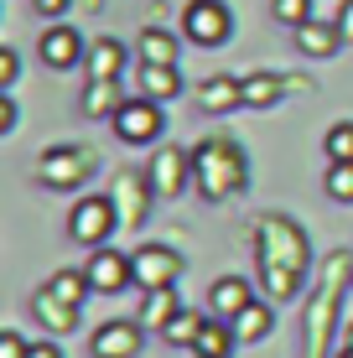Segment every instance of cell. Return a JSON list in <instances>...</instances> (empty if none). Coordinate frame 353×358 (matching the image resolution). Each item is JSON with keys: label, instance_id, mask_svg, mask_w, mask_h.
<instances>
[{"label": "cell", "instance_id": "d4e9b609", "mask_svg": "<svg viewBox=\"0 0 353 358\" xmlns=\"http://www.w3.org/2000/svg\"><path fill=\"white\" fill-rule=\"evenodd\" d=\"M327 197L353 203V162H327Z\"/></svg>", "mask_w": 353, "mask_h": 358}, {"label": "cell", "instance_id": "836d02e7", "mask_svg": "<svg viewBox=\"0 0 353 358\" xmlns=\"http://www.w3.org/2000/svg\"><path fill=\"white\" fill-rule=\"evenodd\" d=\"M27 358H63V353H57L52 343H31V353H27Z\"/></svg>", "mask_w": 353, "mask_h": 358}, {"label": "cell", "instance_id": "9c48e42d", "mask_svg": "<svg viewBox=\"0 0 353 358\" xmlns=\"http://www.w3.org/2000/svg\"><path fill=\"white\" fill-rule=\"evenodd\" d=\"M145 182H151V192L156 197H177L182 192V182H192V156H182V151H156L151 156V171H145Z\"/></svg>", "mask_w": 353, "mask_h": 358}, {"label": "cell", "instance_id": "4fadbf2b", "mask_svg": "<svg viewBox=\"0 0 353 358\" xmlns=\"http://www.w3.org/2000/svg\"><path fill=\"white\" fill-rule=\"evenodd\" d=\"M296 47L307 57H327L343 47V27L338 21H307V27H296Z\"/></svg>", "mask_w": 353, "mask_h": 358}, {"label": "cell", "instance_id": "ba28073f", "mask_svg": "<svg viewBox=\"0 0 353 358\" xmlns=\"http://www.w3.org/2000/svg\"><path fill=\"white\" fill-rule=\"evenodd\" d=\"M145 343V327L141 322H125V317H115V322H104L99 332H94L89 353L94 358H136Z\"/></svg>", "mask_w": 353, "mask_h": 358}, {"label": "cell", "instance_id": "6da1fadb", "mask_svg": "<svg viewBox=\"0 0 353 358\" xmlns=\"http://www.w3.org/2000/svg\"><path fill=\"white\" fill-rule=\"evenodd\" d=\"M301 270H307V239H301L296 224L286 218H265L260 224V275H265V291L275 301L301 291Z\"/></svg>", "mask_w": 353, "mask_h": 358}, {"label": "cell", "instance_id": "ffe728a7", "mask_svg": "<svg viewBox=\"0 0 353 358\" xmlns=\"http://www.w3.org/2000/svg\"><path fill=\"white\" fill-rule=\"evenodd\" d=\"M31 306H36V317H42V322H47V327H52V332H73V322H78V306H68V301H57V296H52V291H47V286H42V291H36V301H31Z\"/></svg>", "mask_w": 353, "mask_h": 358}, {"label": "cell", "instance_id": "4dcf8cb0", "mask_svg": "<svg viewBox=\"0 0 353 358\" xmlns=\"http://www.w3.org/2000/svg\"><path fill=\"white\" fill-rule=\"evenodd\" d=\"M31 6H36V16H63L68 0H31Z\"/></svg>", "mask_w": 353, "mask_h": 358}, {"label": "cell", "instance_id": "484cf974", "mask_svg": "<svg viewBox=\"0 0 353 358\" xmlns=\"http://www.w3.org/2000/svg\"><path fill=\"white\" fill-rule=\"evenodd\" d=\"M322 145H327V162H353V125H348V120H343V125H333Z\"/></svg>", "mask_w": 353, "mask_h": 358}, {"label": "cell", "instance_id": "5b68a950", "mask_svg": "<svg viewBox=\"0 0 353 358\" xmlns=\"http://www.w3.org/2000/svg\"><path fill=\"white\" fill-rule=\"evenodd\" d=\"M109 125H115L120 141H130V145H145V141H156L161 135V104L156 99H125V104L109 115Z\"/></svg>", "mask_w": 353, "mask_h": 358}, {"label": "cell", "instance_id": "d590c367", "mask_svg": "<svg viewBox=\"0 0 353 358\" xmlns=\"http://www.w3.org/2000/svg\"><path fill=\"white\" fill-rule=\"evenodd\" d=\"M338 358H353V348H343V353H338Z\"/></svg>", "mask_w": 353, "mask_h": 358}, {"label": "cell", "instance_id": "1f68e13d", "mask_svg": "<svg viewBox=\"0 0 353 358\" xmlns=\"http://www.w3.org/2000/svg\"><path fill=\"white\" fill-rule=\"evenodd\" d=\"M338 27H343V42H353V0H343V10H338Z\"/></svg>", "mask_w": 353, "mask_h": 358}, {"label": "cell", "instance_id": "7a4b0ae2", "mask_svg": "<svg viewBox=\"0 0 353 358\" xmlns=\"http://www.w3.org/2000/svg\"><path fill=\"white\" fill-rule=\"evenodd\" d=\"M245 182H250V162H245V151H239L234 141L213 135V141L192 145V187L203 197L224 203V197H234Z\"/></svg>", "mask_w": 353, "mask_h": 358}, {"label": "cell", "instance_id": "603a6c76", "mask_svg": "<svg viewBox=\"0 0 353 358\" xmlns=\"http://www.w3.org/2000/svg\"><path fill=\"white\" fill-rule=\"evenodd\" d=\"M229 327H234V338H239V343H260L265 332H271V312H265L260 301H250L239 317H229Z\"/></svg>", "mask_w": 353, "mask_h": 358}, {"label": "cell", "instance_id": "d6986e66", "mask_svg": "<svg viewBox=\"0 0 353 358\" xmlns=\"http://www.w3.org/2000/svg\"><path fill=\"white\" fill-rule=\"evenodd\" d=\"M120 68H125V47H120L115 36H99V42L89 47V73L94 78H120Z\"/></svg>", "mask_w": 353, "mask_h": 358}, {"label": "cell", "instance_id": "ac0fdd59", "mask_svg": "<svg viewBox=\"0 0 353 358\" xmlns=\"http://www.w3.org/2000/svg\"><path fill=\"white\" fill-rule=\"evenodd\" d=\"M120 104H125V94H120V78H94L89 89H83V115H94V120L115 115Z\"/></svg>", "mask_w": 353, "mask_h": 358}, {"label": "cell", "instance_id": "83f0119b", "mask_svg": "<svg viewBox=\"0 0 353 358\" xmlns=\"http://www.w3.org/2000/svg\"><path fill=\"white\" fill-rule=\"evenodd\" d=\"M275 94H281V83H275V78H254V83H245V104H271Z\"/></svg>", "mask_w": 353, "mask_h": 358}, {"label": "cell", "instance_id": "3957f363", "mask_svg": "<svg viewBox=\"0 0 353 358\" xmlns=\"http://www.w3.org/2000/svg\"><path fill=\"white\" fill-rule=\"evenodd\" d=\"M229 31H234V16H229L224 0H187L182 10V36L192 47H224Z\"/></svg>", "mask_w": 353, "mask_h": 358}, {"label": "cell", "instance_id": "8fae6325", "mask_svg": "<svg viewBox=\"0 0 353 358\" xmlns=\"http://www.w3.org/2000/svg\"><path fill=\"white\" fill-rule=\"evenodd\" d=\"M83 57V36L73 27H47L42 31V63L47 68H73Z\"/></svg>", "mask_w": 353, "mask_h": 358}, {"label": "cell", "instance_id": "d6a6232c", "mask_svg": "<svg viewBox=\"0 0 353 358\" xmlns=\"http://www.w3.org/2000/svg\"><path fill=\"white\" fill-rule=\"evenodd\" d=\"M10 125H16V104H10V99H0V135H6Z\"/></svg>", "mask_w": 353, "mask_h": 358}, {"label": "cell", "instance_id": "30bf717a", "mask_svg": "<svg viewBox=\"0 0 353 358\" xmlns=\"http://www.w3.org/2000/svg\"><path fill=\"white\" fill-rule=\"evenodd\" d=\"M83 270H89V286H94V291H104V296L125 291L130 280H136V265H130L120 250H94V260L83 265Z\"/></svg>", "mask_w": 353, "mask_h": 358}, {"label": "cell", "instance_id": "7c38bea8", "mask_svg": "<svg viewBox=\"0 0 353 358\" xmlns=\"http://www.w3.org/2000/svg\"><path fill=\"white\" fill-rule=\"evenodd\" d=\"M141 94L156 99V104H172V99L182 94V73H177V63H172V68H166V63H141Z\"/></svg>", "mask_w": 353, "mask_h": 358}, {"label": "cell", "instance_id": "7402d4cb", "mask_svg": "<svg viewBox=\"0 0 353 358\" xmlns=\"http://www.w3.org/2000/svg\"><path fill=\"white\" fill-rule=\"evenodd\" d=\"M47 291L57 296V301H68V306H83V296H89V270H57L52 280H47Z\"/></svg>", "mask_w": 353, "mask_h": 358}, {"label": "cell", "instance_id": "cb8c5ba5", "mask_svg": "<svg viewBox=\"0 0 353 358\" xmlns=\"http://www.w3.org/2000/svg\"><path fill=\"white\" fill-rule=\"evenodd\" d=\"M203 322H208L203 312H187V306H182L172 322H166L161 338H166V343H182V348H192V343H198V332H203Z\"/></svg>", "mask_w": 353, "mask_h": 358}, {"label": "cell", "instance_id": "f1b7e54d", "mask_svg": "<svg viewBox=\"0 0 353 358\" xmlns=\"http://www.w3.org/2000/svg\"><path fill=\"white\" fill-rule=\"evenodd\" d=\"M31 343L21 338V332H0V358H27Z\"/></svg>", "mask_w": 353, "mask_h": 358}, {"label": "cell", "instance_id": "2e32d148", "mask_svg": "<svg viewBox=\"0 0 353 358\" xmlns=\"http://www.w3.org/2000/svg\"><path fill=\"white\" fill-rule=\"evenodd\" d=\"M208 306H213V317H224V322H229V317H239V312L250 306V280H245V275H224V280L213 286Z\"/></svg>", "mask_w": 353, "mask_h": 358}, {"label": "cell", "instance_id": "277c9868", "mask_svg": "<svg viewBox=\"0 0 353 358\" xmlns=\"http://www.w3.org/2000/svg\"><path fill=\"white\" fill-rule=\"evenodd\" d=\"M109 234H115V203H109V197H99V192L78 197V203H73V213H68V239L104 250Z\"/></svg>", "mask_w": 353, "mask_h": 358}, {"label": "cell", "instance_id": "44dd1931", "mask_svg": "<svg viewBox=\"0 0 353 358\" xmlns=\"http://www.w3.org/2000/svg\"><path fill=\"white\" fill-rule=\"evenodd\" d=\"M141 63H177V36L161 31V27H145L141 31Z\"/></svg>", "mask_w": 353, "mask_h": 358}, {"label": "cell", "instance_id": "5bb4252c", "mask_svg": "<svg viewBox=\"0 0 353 358\" xmlns=\"http://www.w3.org/2000/svg\"><path fill=\"white\" fill-rule=\"evenodd\" d=\"M182 312V301H177V286H156V291H145V301H141V317L136 322L141 327H156V332H166V322Z\"/></svg>", "mask_w": 353, "mask_h": 358}, {"label": "cell", "instance_id": "4316f807", "mask_svg": "<svg viewBox=\"0 0 353 358\" xmlns=\"http://www.w3.org/2000/svg\"><path fill=\"white\" fill-rule=\"evenodd\" d=\"M271 10L281 27H307L312 21V0H271Z\"/></svg>", "mask_w": 353, "mask_h": 358}, {"label": "cell", "instance_id": "52a82bcc", "mask_svg": "<svg viewBox=\"0 0 353 358\" xmlns=\"http://www.w3.org/2000/svg\"><path fill=\"white\" fill-rule=\"evenodd\" d=\"M130 265H136V286H141V291L177 286V275H182L177 250H166V244H141V250L130 255Z\"/></svg>", "mask_w": 353, "mask_h": 358}, {"label": "cell", "instance_id": "e0dca14e", "mask_svg": "<svg viewBox=\"0 0 353 358\" xmlns=\"http://www.w3.org/2000/svg\"><path fill=\"white\" fill-rule=\"evenodd\" d=\"M234 327L224 322V317H208V322H203V332H198V343H192V353L198 358H229L234 353Z\"/></svg>", "mask_w": 353, "mask_h": 358}, {"label": "cell", "instance_id": "8992f818", "mask_svg": "<svg viewBox=\"0 0 353 358\" xmlns=\"http://www.w3.org/2000/svg\"><path fill=\"white\" fill-rule=\"evenodd\" d=\"M89 156L78 151V145H52V151H42V162H36V177L47 182V187H57V192H68V187H78L83 177H89Z\"/></svg>", "mask_w": 353, "mask_h": 358}, {"label": "cell", "instance_id": "f546056e", "mask_svg": "<svg viewBox=\"0 0 353 358\" xmlns=\"http://www.w3.org/2000/svg\"><path fill=\"white\" fill-rule=\"evenodd\" d=\"M16 52H10V47H0V89H10V83H16Z\"/></svg>", "mask_w": 353, "mask_h": 358}, {"label": "cell", "instance_id": "9a60e30c", "mask_svg": "<svg viewBox=\"0 0 353 358\" xmlns=\"http://www.w3.org/2000/svg\"><path fill=\"white\" fill-rule=\"evenodd\" d=\"M198 104L208 109V115H229V109L245 104V83H239V78H208L198 89Z\"/></svg>", "mask_w": 353, "mask_h": 358}, {"label": "cell", "instance_id": "e575fe53", "mask_svg": "<svg viewBox=\"0 0 353 358\" xmlns=\"http://www.w3.org/2000/svg\"><path fill=\"white\" fill-rule=\"evenodd\" d=\"M348 348H353V322H348Z\"/></svg>", "mask_w": 353, "mask_h": 358}]
</instances>
